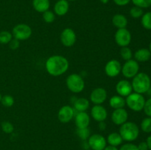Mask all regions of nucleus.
I'll use <instances>...</instances> for the list:
<instances>
[{
    "label": "nucleus",
    "instance_id": "nucleus-1",
    "mask_svg": "<svg viewBox=\"0 0 151 150\" xmlns=\"http://www.w3.org/2000/svg\"><path fill=\"white\" fill-rule=\"evenodd\" d=\"M69 63L67 59L62 55H52L49 57L45 63L47 73L52 76L63 75L68 71Z\"/></svg>",
    "mask_w": 151,
    "mask_h": 150
},
{
    "label": "nucleus",
    "instance_id": "nucleus-2",
    "mask_svg": "<svg viewBox=\"0 0 151 150\" xmlns=\"http://www.w3.org/2000/svg\"><path fill=\"white\" fill-rule=\"evenodd\" d=\"M133 91L137 94H144L150 90L151 86V79L150 76L144 72L138 73L134 78L132 82Z\"/></svg>",
    "mask_w": 151,
    "mask_h": 150
},
{
    "label": "nucleus",
    "instance_id": "nucleus-3",
    "mask_svg": "<svg viewBox=\"0 0 151 150\" xmlns=\"http://www.w3.org/2000/svg\"><path fill=\"white\" fill-rule=\"evenodd\" d=\"M119 133L123 141L132 142L139 135V128L134 122L126 121L120 126Z\"/></svg>",
    "mask_w": 151,
    "mask_h": 150
},
{
    "label": "nucleus",
    "instance_id": "nucleus-4",
    "mask_svg": "<svg viewBox=\"0 0 151 150\" xmlns=\"http://www.w3.org/2000/svg\"><path fill=\"white\" fill-rule=\"evenodd\" d=\"M66 87L72 93L79 94L85 88V82L81 75L78 74H71L67 76L66 80Z\"/></svg>",
    "mask_w": 151,
    "mask_h": 150
},
{
    "label": "nucleus",
    "instance_id": "nucleus-5",
    "mask_svg": "<svg viewBox=\"0 0 151 150\" xmlns=\"http://www.w3.org/2000/svg\"><path fill=\"white\" fill-rule=\"evenodd\" d=\"M145 101L142 94L131 93L125 99V104L133 111L140 112L144 108Z\"/></svg>",
    "mask_w": 151,
    "mask_h": 150
},
{
    "label": "nucleus",
    "instance_id": "nucleus-6",
    "mask_svg": "<svg viewBox=\"0 0 151 150\" xmlns=\"http://www.w3.org/2000/svg\"><path fill=\"white\" fill-rule=\"evenodd\" d=\"M32 29L26 24H19L13 28L12 35L13 38L19 41H26L32 35Z\"/></svg>",
    "mask_w": 151,
    "mask_h": 150
},
{
    "label": "nucleus",
    "instance_id": "nucleus-7",
    "mask_svg": "<svg viewBox=\"0 0 151 150\" xmlns=\"http://www.w3.org/2000/svg\"><path fill=\"white\" fill-rule=\"evenodd\" d=\"M139 71V64L138 62L135 60H127L122 66V75L127 79H131L134 78Z\"/></svg>",
    "mask_w": 151,
    "mask_h": 150
},
{
    "label": "nucleus",
    "instance_id": "nucleus-8",
    "mask_svg": "<svg viewBox=\"0 0 151 150\" xmlns=\"http://www.w3.org/2000/svg\"><path fill=\"white\" fill-rule=\"evenodd\" d=\"M131 39H132V37H131V32L126 28L118 29L115 32V42L119 46H128V45L131 44Z\"/></svg>",
    "mask_w": 151,
    "mask_h": 150
},
{
    "label": "nucleus",
    "instance_id": "nucleus-9",
    "mask_svg": "<svg viewBox=\"0 0 151 150\" xmlns=\"http://www.w3.org/2000/svg\"><path fill=\"white\" fill-rule=\"evenodd\" d=\"M89 148L92 150H103L107 146L106 138L100 134H93L87 140Z\"/></svg>",
    "mask_w": 151,
    "mask_h": 150
},
{
    "label": "nucleus",
    "instance_id": "nucleus-10",
    "mask_svg": "<svg viewBox=\"0 0 151 150\" xmlns=\"http://www.w3.org/2000/svg\"><path fill=\"white\" fill-rule=\"evenodd\" d=\"M60 42L64 46L72 47L77 41V35L75 31L71 28H65L60 33Z\"/></svg>",
    "mask_w": 151,
    "mask_h": 150
},
{
    "label": "nucleus",
    "instance_id": "nucleus-11",
    "mask_svg": "<svg viewBox=\"0 0 151 150\" xmlns=\"http://www.w3.org/2000/svg\"><path fill=\"white\" fill-rule=\"evenodd\" d=\"M122 65L117 60H111L105 66V72L109 77H116L121 73Z\"/></svg>",
    "mask_w": 151,
    "mask_h": 150
},
{
    "label": "nucleus",
    "instance_id": "nucleus-12",
    "mask_svg": "<svg viewBox=\"0 0 151 150\" xmlns=\"http://www.w3.org/2000/svg\"><path fill=\"white\" fill-rule=\"evenodd\" d=\"M107 98V91L101 87L94 88L90 94V101L94 104H102L106 101Z\"/></svg>",
    "mask_w": 151,
    "mask_h": 150
},
{
    "label": "nucleus",
    "instance_id": "nucleus-13",
    "mask_svg": "<svg viewBox=\"0 0 151 150\" xmlns=\"http://www.w3.org/2000/svg\"><path fill=\"white\" fill-rule=\"evenodd\" d=\"M75 117V109L70 105H64L60 107L58 113V119L63 124H67Z\"/></svg>",
    "mask_w": 151,
    "mask_h": 150
},
{
    "label": "nucleus",
    "instance_id": "nucleus-14",
    "mask_svg": "<svg viewBox=\"0 0 151 150\" xmlns=\"http://www.w3.org/2000/svg\"><path fill=\"white\" fill-rule=\"evenodd\" d=\"M91 116L96 121H105L108 118V111L101 104H94L91 109Z\"/></svg>",
    "mask_w": 151,
    "mask_h": 150
},
{
    "label": "nucleus",
    "instance_id": "nucleus-15",
    "mask_svg": "<svg viewBox=\"0 0 151 150\" xmlns=\"http://www.w3.org/2000/svg\"><path fill=\"white\" fill-rule=\"evenodd\" d=\"M128 113L125 108L115 109L111 114V121L114 124L121 126L128 121Z\"/></svg>",
    "mask_w": 151,
    "mask_h": 150
},
{
    "label": "nucleus",
    "instance_id": "nucleus-16",
    "mask_svg": "<svg viewBox=\"0 0 151 150\" xmlns=\"http://www.w3.org/2000/svg\"><path fill=\"white\" fill-rule=\"evenodd\" d=\"M116 91L118 95L122 97H127L133 92L131 82L127 79L119 80L116 85Z\"/></svg>",
    "mask_w": 151,
    "mask_h": 150
},
{
    "label": "nucleus",
    "instance_id": "nucleus-17",
    "mask_svg": "<svg viewBox=\"0 0 151 150\" xmlns=\"http://www.w3.org/2000/svg\"><path fill=\"white\" fill-rule=\"evenodd\" d=\"M75 125L78 129L88 127L90 124V116L86 112H78L75 116Z\"/></svg>",
    "mask_w": 151,
    "mask_h": 150
},
{
    "label": "nucleus",
    "instance_id": "nucleus-18",
    "mask_svg": "<svg viewBox=\"0 0 151 150\" xmlns=\"http://www.w3.org/2000/svg\"><path fill=\"white\" fill-rule=\"evenodd\" d=\"M69 10V4L67 0H58L54 6L55 14L58 16H63Z\"/></svg>",
    "mask_w": 151,
    "mask_h": 150
},
{
    "label": "nucleus",
    "instance_id": "nucleus-19",
    "mask_svg": "<svg viewBox=\"0 0 151 150\" xmlns=\"http://www.w3.org/2000/svg\"><path fill=\"white\" fill-rule=\"evenodd\" d=\"M32 7L35 11L43 13L49 10L50 1V0H32Z\"/></svg>",
    "mask_w": 151,
    "mask_h": 150
},
{
    "label": "nucleus",
    "instance_id": "nucleus-20",
    "mask_svg": "<svg viewBox=\"0 0 151 150\" xmlns=\"http://www.w3.org/2000/svg\"><path fill=\"white\" fill-rule=\"evenodd\" d=\"M151 57V53L148 49L142 48L137 50L134 53V58L137 62L148 61Z\"/></svg>",
    "mask_w": 151,
    "mask_h": 150
},
{
    "label": "nucleus",
    "instance_id": "nucleus-21",
    "mask_svg": "<svg viewBox=\"0 0 151 150\" xmlns=\"http://www.w3.org/2000/svg\"><path fill=\"white\" fill-rule=\"evenodd\" d=\"M112 24L117 29H122V28H126L128 21L125 16L118 13L115 14L112 18Z\"/></svg>",
    "mask_w": 151,
    "mask_h": 150
},
{
    "label": "nucleus",
    "instance_id": "nucleus-22",
    "mask_svg": "<svg viewBox=\"0 0 151 150\" xmlns=\"http://www.w3.org/2000/svg\"><path fill=\"white\" fill-rule=\"evenodd\" d=\"M109 105L111 107L115 109L124 108L125 104V99L119 95H114L111 96L109 99Z\"/></svg>",
    "mask_w": 151,
    "mask_h": 150
},
{
    "label": "nucleus",
    "instance_id": "nucleus-23",
    "mask_svg": "<svg viewBox=\"0 0 151 150\" xmlns=\"http://www.w3.org/2000/svg\"><path fill=\"white\" fill-rule=\"evenodd\" d=\"M90 106V102L84 97L77 99L74 102V109L78 112H86Z\"/></svg>",
    "mask_w": 151,
    "mask_h": 150
},
{
    "label": "nucleus",
    "instance_id": "nucleus-24",
    "mask_svg": "<svg viewBox=\"0 0 151 150\" xmlns=\"http://www.w3.org/2000/svg\"><path fill=\"white\" fill-rule=\"evenodd\" d=\"M106 141H107V143L109 145L117 147L118 146L121 145L122 144L123 140H122V137L119 135V132H114L108 135Z\"/></svg>",
    "mask_w": 151,
    "mask_h": 150
},
{
    "label": "nucleus",
    "instance_id": "nucleus-25",
    "mask_svg": "<svg viewBox=\"0 0 151 150\" xmlns=\"http://www.w3.org/2000/svg\"><path fill=\"white\" fill-rule=\"evenodd\" d=\"M141 18V23L143 27L147 30H151V12L144 13Z\"/></svg>",
    "mask_w": 151,
    "mask_h": 150
},
{
    "label": "nucleus",
    "instance_id": "nucleus-26",
    "mask_svg": "<svg viewBox=\"0 0 151 150\" xmlns=\"http://www.w3.org/2000/svg\"><path fill=\"white\" fill-rule=\"evenodd\" d=\"M13 38V35L9 31L4 30L0 32V44H8Z\"/></svg>",
    "mask_w": 151,
    "mask_h": 150
},
{
    "label": "nucleus",
    "instance_id": "nucleus-27",
    "mask_svg": "<svg viewBox=\"0 0 151 150\" xmlns=\"http://www.w3.org/2000/svg\"><path fill=\"white\" fill-rule=\"evenodd\" d=\"M120 56L124 60L127 61V60H129L132 59L133 52L131 49L128 46L121 47Z\"/></svg>",
    "mask_w": 151,
    "mask_h": 150
},
{
    "label": "nucleus",
    "instance_id": "nucleus-28",
    "mask_svg": "<svg viewBox=\"0 0 151 150\" xmlns=\"http://www.w3.org/2000/svg\"><path fill=\"white\" fill-rule=\"evenodd\" d=\"M141 129L145 132L150 133L151 132V117L145 118L141 122L140 125Z\"/></svg>",
    "mask_w": 151,
    "mask_h": 150
},
{
    "label": "nucleus",
    "instance_id": "nucleus-29",
    "mask_svg": "<svg viewBox=\"0 0 151 150\" xmlns=\"http://www.w3.org/2000/svg\"><path fill=\"white\" fill-rule=\"evenodd\" d=\"M90 129L88 127L87 128H83V129H77V135L83 141H87L88 138H89L90 135Z\"/></svg>",
    "mask_w": 151,
    "mask_h": 150
},
{
    "label": "nucleus",
    "instance_id": "nucleus-30",
    "mask_svg": "<svg viewBox=\"0 0 151 150\" xmlns=\"http://www.w3.org/2000/svg\"><path fill=\"white\" fill-rule=\"evenodd\" d=\"M143 14H144L143 9L137 7V6H134L130 10V15L134 19H139L142 16Z\"/></svg>",
    "mask_w": 151,
    "mask_h": 150
},
{
    "label": "nucleus",
    "instance_id": "nucleus-31",
    "mask_svg": "<svg viewBox=\"0 0 151 150\" xmlns=\"http://www.w3.org/2000/svg\"><path fill=\"white\" fill-rule=\"evenodd\" d=\"M1 103L3 106H4V107H10L14 104V98L10 95H4L1 97Z\"/></svg>",
    "mask_w": 151,
    "mask_h": 150
},
{
    "label": "nucleus",
    "instance_id": "nucleus-32",
    "mask_svg": "<svg viewBox=\"0 0 151 150\" xmlns=\"http://www.w3.org/2000/svg\"><path fill=\"white\" fill-rule=\"evenodd\" d=\"M42 17L46 23L51 24L54 22L55 19V14L52 11L48 10L44 12V13H43Z\"/></svg>",
    "mask_w": 151,
    "mask_h": 150
},
{
    "label": "nucleus",
    "instance_id": "nucleus-33",
    "mask_svg": "<svg viewBox=\"0 0 151 150\" xmlns=\"http://www.w3.org/2000/svg\"><path fill=\"white\" fill-rule=\"evenodd\" d=\"M134 6L145 9L148 8L151 6V0H131Z\"/></svg>",
    "mask_w": 151,
    "mask_h": 150
},
{
    "label": "nucleus",
    "instance_id": "nucleus-34",
    "mask_svg": "<svg viewBox=\"0 0 151 150\" xmlns=\"http://www.w3.org/2000/svg\"><path fill=\"white\" fill-rule=\"evenodd\" d=\"M1 127L3 132L6 134H11L14 130V126L10 121H3L1 124Z\"/></svg>",
    "mask_w": 151,
    "mask_h": 150
},
{
    "label": "nucleus",
    "instance_id": "nucleus-35",
    "mask_svg": "<svg viewBox=\"0 0 151 150\" xmlns=\"http://www.w3.org/2000/svg\"><path fill=\"white\" fill-rule=\"evenodd\" d=\"M143 110L148 117H151V97L145 101Z\"/></svg>",
    "mask_w": 151,
    "mask_h": 150
},
{
    "label": "nucleus",
    "instance_id": "nucleus-36",
    "mask_svg": "<svg viewBox=\"0 0 151 150\" xmlns=\"http://www.w3.org/2000/svg\"><path fill=\"white\" fill-rule=\"evenodd\" d=\"M119 150H139V149L135 144L132 143H127V144H123Z\"/></svg>",
    "mask_w": 151,
    "mask_h": 150
},
{
    "label": "nucleus",
    "instance_id": "nucleus-37",
    "mask_svg": "<svg viewBox=\"0 0 151 150\" xmlns=\"http://www.w3.org/2000/svg\"><path fill=\"white\" fill-rule=\"evenodd\" d=\"M8 45L10 49H11L13 50H16L19 47V46H20V41L16 39V38H13V39L10 41V42L8 44Z\"/></svg>",
    "mask_w": 151,
    "mask_h": 150
},
{
    "label": "nucleus",
    "instance_id": "nucleus-38",
    "mask_svg": "<svg viewBox=\"0 0 151 150\" xmlns=\"http://www.w3.org/2000/svg\"><path fill=\"white\" fill-rule=\"evenodd\" d=\"M114 2L118 6H125L129 4L131 0H113Z\"/></svg>",
    "mask_w": 151,
    "mask_h": 150
},
{
    "label": "nucleus",
    "instance_id": "nucleus-39",
    "mask_svg": "<svg viewBox=\"0 0 151 150\" xmlns=\"http://www.w3.org/2000/svg\"><path fill=\"white\" fill-rule=\"evenodd\" d=\"M139 150H148V146H147V144L146 143V141H143L139 144V145L137 146Z\"/></svg>",
    "mask_w": 151,
    "mask_h": 150
},
{
    "label": "nucleus",
    "instance_id": "nucleus-40",
    "mask_svg": "<svg viewBox=\"0 0 151 150\" xmlns=\"http://www.w3.org/2000/svg\"><path fill=\"white\" fill-rule=\"evenodd\" d=\"M98 126L100 130H105L106 129V124L104 121H100L99 122Z\"/></svg>",
    "mask_w": 151,
    "mask_h": 150
},
{
    "label": "nucleus",
    "instance_id": "nucleus-41",
    "mask_svg": "<svg viewBox=\"0 0 151 150\" xmlns=\"http://www.w3.org/2000/svg\"><path fill=\"white\" fill-rule=\"evenodd\" d=\"M103 150H119V149H118L117 147L116 146H114L109 145V146H106Z\"/></svg>",
    "mask_w": 151,
    "mask_h": 150
},
{
    "label": "nucleus",
    "instance_id": "nucleus-42",
    "mask_svg": "<svg viewBox=\"0 0 151 150\" xmlns=\"http://www.w3.org/2000/svg\"><path fill=\"white\" fill-rule=\"evenodd\" d=\"M146 143L148 146V150H151V135L147 137V140H146Z\"/></svg>",
    "mask_w": 151,
    "mask_h": 150
},
{
    "label": "nucleus",
    "instance_id": "nucleus-43",
    "mask_svg": "<svg viewBox=\"0 0 151 150\" xmlns=\"http://www.w3.org/2000/svg\"><path fill=\"white\" fill-rule=\"evenodd\" d=\"M100 2L103 3V4H107L109 1V0H100Z\"/></svg>",
    "mask_w": 151,
    "mask_h": 150
},
{
    "label": "nucleus",
    "instance_id": "nucleus-44",
    "mask_svg": "<svg viewBox=\"0 0 151 150\" xmlns=\"http://www.w3.org/2000/svg\"><path fill=\"white\" fill-rule=\"evenodd\" d=\"M149 50H150V53H151V41H150V46H149Z\"/></svg>",
    "mask_w": 151,
    "mask_h": 150
},
{
    "label": "nucleus",
    "instance_id": "nucleus-45",
    "mask_svg": "<svg viewBox=\"0 0 151 150\" xmlns=\"http://www.w3.org/2000/svg\"><path fill=\"white\" fill-rule=\"evenodd\" d=\"M1 97H2V96H1V93H0V103H1Z\"/></svg>",
    "mask_w": 151,
    "mask_h": 150
},
{
    "label": "nucleus",
    "instance_id": "nucleus-46",
    "mask_svg": "<svg viewBox=\"0 0 151 150\" xmlns=\"http://www.w3.org/2000/svg\"><path fill=\"white\" fill-rule=\"evenodd\" d=\"M67 1H77V0H67Z\"/></svg>",
    "mask_w": 151,
    "mask_h": 150
},
{
    "label": "nucleus",
    "instance_id": "nucleus-47",
    "mask_svg": "<svg viewBox=\"0 0 151 150\" xmlns=\"http://www.w3.org/2000/svg\"><path fill=\"white\" fill-rule=\"evenodd\" d=\"M149 91H151V86H150V90H149Z\"/></svg>",
    "mask_w": 151,
    "mask_h": 150
}]
</instances>
